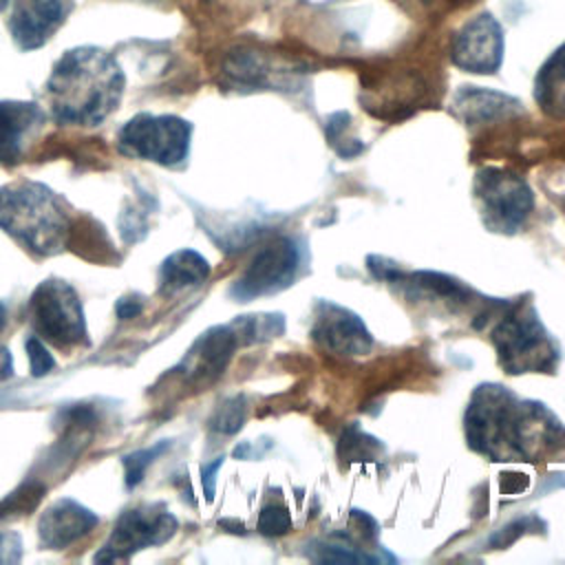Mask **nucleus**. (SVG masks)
Segmentation results:
<instances>
[{"label": "nucleus", "mask_w": 565, "mask_h": 565, "mask_svg": "<svg viewBox=\"0 0 565 565\" xmlns=\"http://www.w3.org/2000/svg\"><path fill=\"white\" fill-rule=\"evenodd\" d=\"M291 530L289 510L280 503H269L258 514V532L265 536H282Z\"/></svg>", "instance_id": "obj_24"}, {"label": "nucleus", "mask_w": 565, "mask_h": 565, "mask_svg": "<svg viewBox=\"0 0 565 565\" xmlns=\"http://www.w3.org/2000/svg\"><path fill=\"white\" fill-rule=\"evenodd\" d=\"M452 110L468 126H479L521 113V102L501 90L463 86L452 97Z\"/></svg>", "instance_id": "obj_16"}, {"label": "nucleus", "mask_w": 565, "mask_h": 565, "mask_svg": "<svg viewBox=\"0 0 565 565\" xmlns=\"http://www.w3.org/2000/svg\"><path fill=\"white\" fill-rule=\"evenodd\" d=\"M44 486L38 481H29L20 486L15 492H11L2 503H0V516H11V514H29L42 499Z\"/></svg>", "instance_id": "obj_22"}, {"label": "nucleus", "mask_w": 565, "mask_h": 565, "mask_svg": "<svg viewBox=\"0 0 565 565\" xmlns=\"http://www.w3.org/2000/svg\"><path fill=\"white\" fill-rule=\"evenodd\" d=\"M13 369V364H11V355H9V351L4 349V347H0V382H4L7 377H11V371Z\"/></svg>", "instance_id": "obj_31"}, {"label": "nucleus", "mask_w": 565, "mask_h": 565, "mask_svg": "<svg viewBox=\"0 0 565 565\" xmlns=\"http://www.w3.org/2000/svg\"><path fill=\"white\" fill-rule=\"evenodd\" d=\"M73 0H13L9 31L20 51L44 46L66 22Z\"/></svg>", "instance_id": "obj_12"}, {"label": "nucleus", "mask_w": 565, "mask_h": 565, "mask_svg": "<svg viewBox=\"0 0 565 565\" xmlns=\"http://www.w3.org/2000/svg\"><path fill=\"white\" fill-rule=\"evenodd\" d=\"M311 338L335 355H364L373 347V338L362 318L331 300L316 305Z\"/></svg>", "instance_id": "obj_11"}, {"label": "nucleus", "mask_w": 565, "mask_h": 565, "mask_svg": "<svg viewBox=\"0 0 565 565\" xmlns=\"http://www.w3.org/2000/svg\"><path fill=\"white\" fill-rule=\"evenodd\" d=\"M68 245L82 254L84 258L90 260H108V252H110V243L108 236L104 234L102 225L93 223V221H79L77 225H71L68 232Z\"/></svg>", "instance_id": "obj_19"}, {"label": "nucleus", "mask_w": 565, "mask_h": 565, "mask_svg": "<svg viewBox=\"0 0 565 565\" xmlns=\"http://www.w3.org/2000/svg\"><path fill=\"white\" fill-rule=\"evenodd\" d=\"M29 318L35 335L55 349L73 351L90 344L77 291L60 278H49L35 287Z\"/></svg>", "instance_id": "obj_5"}, {"label": "nucleus", "mask_w": 565, "mask_h": 565, "mask_svg": "<svg viewBox=\"0 0 565 565\" xmlns=\"http://www.w3.org/2000/svg\"><path fill=\"white\" fill-rule=\"evenodd\" d=\"M245 413H247L245 397L234 395V397L225 399L223 404H218V408L214 411V415L210 419V428L221 433V435H234L236 430L243 428Z\"/></svg>", "instance_id": "obj_21"}, {"label": "nucleus", "mask_w": 565, "mask_h": 565, "mask_svg": "<svg viewBox=\"0 0 565 565\" xmlns=\"http://www.w3.org/2000/svg\"><path fill=\"white\" fill-rule=\"evenodd\" d=\"M95 525V512H90L88 508L73 499H60L42 512L38 521V534L44 547L64 550L84 539L88 532H93Z\"/></svg>", "instance_id": "obj_15"}, {"label": "nucleus", "mask_w": 565, "mask_h": 565, "mask_svg": "<svg viewBox=\"0 0 565 565\" xmlns=\"http://www.w3.org/2000/svg\"><path fill=\"white\" fill-rule=\"evenodd\" d=\"M221 463H223V457H218L214 463L203 466V470H201V483H203V492H205L207 501L214 499V481H216V470L221 468Z\"/></svg>", "instance_id": "obj_29"}, {"label": "nucleus", "mask_w": 565, "mask_h": 565, "mask_svg": "<svg viewBox=\"0 0 565 565\" xmlns=\"http://www.w3.org/2000/svg\"><path fill=\"white\" fill-rule=\"evenodd\" d=\"M475 194L481 203L483 221L494 232L512 234L527 221L534 196L527 183L508 170L486 168L475 179Z\"/></svg>", "instance_id": "obj_7"}, {"label": "nucleus", "mask_w": 565, "mask_h": 565, "mask_svg": "<svg viewBox=\"0 0 565 565\" xmlns=\"http://www.w3.org/2000/svg\"><path fill=\"white\" fill-rule=\"evenodd\" d=\"M7 4H9V0H0V13L7 9Z\"/></svg>", "instance_id": "obj_33"}, {"label": "nucleus", "mask_w": 565, "mask_h": 565, "mask_svg": "<svg viewBox=\"0 0 565 565\" xmlns=\"http://www.w3.org/2000/svg\"><path fill=\"white\" fill-rule=\"evenodd\" d=\"M210 276L207 260L194 249H179L170 254L159 267L161 294H177L185 287L201 285Z\"/></svg>", "instance_id": "obj_18"}, {"label": "nucleus", "mask_w": 565, "mask_h": 565, "mask_svg": "<svg viewBox=\"0 0 565 565\" xmlns=\"http://www.w3.org/2000/svg\"><path fill=\"white\" fill-rule=\"evenodd\" d=\"M26 353H29V362H31V375H35V377L46 375L55 366L53 355L49 353L46 344L38 335L26 340Z\"/></svg>", "instance_id": "obj_26"}, {"label": "nucleus", "mask_w": 565, "mask_h": 565, "mask_svg": "<svg viewBox=\"0 0 565 565\" xmlns=\"http://www.w3.org/2000/svg\"><path fill=\"white\" fill-rule=\"evenodd\" d=\"M141 311V300L135 298V296H128V298H121L117 302V316L128 320V318H135L137 313Z\"/></svg>", "instance_id": "obj_30"}, {"label": "nucleus", "mask_w": 565, "mask_h": 565, "mask_svg": "<svg viewBox=\"0 0 565 565\" xmlns=\"http://www.w3.org/2000/svg\"><path fill=\"white\" fill-rule=\"evenodd\" d=\"M565 435L561 422L539 402H519L497 384L479 386L466 408V439L492 461L539 455L556 448Z\"/></svg>", "instance_id": "obj_1"}, {"label": "nucleus", "mask_w": 565, "mask_h": 565, "mask_svg": "<svg viewBox=\"0 0 565 565\" xmlns=\"http://www.w3.org/2000/svg\"><path fill=\"white\" fill-rule=\"evenodd\" d=\"M192 124L177 115L139 113L117 132V146L124 154L154 161L161 166H179L190 152Z\"/></svg>", "instance_id": "obj_6"}, {"label": "nucleus", "mask_w": 565, "mask_h": 565, "mask_svg": "<svg viewBox=\"0 0 565 565\" xmlns=\"http://www.w3.org/2000/svg\"><path fill=\"white\" fill-rule=\"evenodd\" d=\"M499 364L512 373H550L556 366V344L545 331L532 302H514L492 329Z\"/></svg>", "instance_id": "obj_4"}, {"label": "nucleus", "mask_w": 565, "mask_h": 565, "mask_svg": "<svg viewBox=\"0 0 565 565\" xmlns=\"http://www.w3.org/2000/svg\"><path fill=\"white\" fill-rule=\"evenodd\" d=\"M22 556V541L13 532H0V563H18Z\"/></svg>", "instance_id": "obj_27"}, {"label": "nucleus", "mask_w": 565, "mask_h": 565, "mask_svg": "<svg viewBox=\"0 0 565 565\" xmlns=\"http://www.w3.org/2000/svg\"><path fill=\"white\" fill-rule=\"evenodd\" d=\"M124 86L126 77L113 53L99 46L71 49L46 82L51 115L60 124L99 126L117 110Z\"/></svg>", "instance_id": "obj_2"}, {"label": "nucleus", "mask_w": 565, "mask_h": 565, "mask_svg": "<svg viewBox=\"0 0 565 565\" xmlns=\"http://www.w3.org/2000/svg\"><path fill=\"white\" fill-rule=\"evenodd\" d=\"M300 269V247L291 236H278L267 243L232 285L236 300H252L287 289Z\"/></svg>", "instance_id": "obj_8"}, {"label": "nucleus", "mask_w": 565, "mask_h": 565, "mask_svg": "<svg viewBox=\"0 0 565 565\" xmlns=\"http://www.w3.org/2000/svg\"><path fill=\"white\" fill-rule=\"evenodd\" d=\"M238 344H241V338L234 324L212 327L192 344L190 353L181 364V371L190 382L207 384L225 371Z\"/></svg>", "instance_id": "obj_14"}, {"label": "nucleus", "mask_w": 565, "mask_h": 565, "mask_svg": "<svg viewBox=\"0 0 565 565\" xmlns=\"http://www.w3.org/2000/svg\"><path fill=\"white\" fill-rule=\"evenodd\" d=\"M4 324H7V307L4 302H0V331L4 329Z\"/></svg>", "instance_id": "obj_32"}, {"label": "nucleus", "mask_w": 565, "mask_h": 565, "mask_svg": "<svg viewBox=\"0 0 565 565\" xmlns=\"http://www.w3.org/2000/svg\"><path fill=\"white\" fill-rule=\"evenodd\" d=\"M534 99L545 115L565 117V42L541 64L534 77Z\"/></svg>", "instance_id": "obj_17"}, {"label": "nucleus", "mask_w": 565, "mask_h": 565, "mask_svg": "<svg viewBox=\"0 0 565 565\" xmlns=\"http://www.w3.org/2000/svg\"><path fill=\"white\" fill-rule=\"evenodd\" d=\"M0 227L35 256H51L68 243L71 216L53 190L20 181L0 190Z\"/></svg>", "instance_id": "obj_3"}, {"label": "nucleus", "mask_w": 565, "mask_h": 565, "mask_svg": "<svg viewBox=\"0 0 565 565\" xmlns=\"http://www.w3.org/2000/svg\"><path fill=\"white\" fill-rule=\"evenodd\" d=\"M380 448L382 446H380V441L375 437L366 435L358 426H349L342 433V437H340L338 452L347 461H373L377 457Z\"/></svg>", "instance_id": "obj_20"}, {"label": "nucleus", "mask_w": 565, "mask_h": 565, "mask_svg": "<svg viewBox=\"0 0 565 565\" xmlns=\"http://www.w3.org/2000/svg\"><path fill=\"white\" fill-rule=\"evenodd\" d=\"M44 121V110L33 102H0V163H18L40 135Z\"/></svg>", "instance_id": "obj_13"}, {"label": "nucleus", "mask_w": 565, "mask_h": 565, "mask_svg": "<svg viewBox=\"0 0 565 565\" xmlns=\"http://www.w3.org/2000/svg\"><path fill=\"white\" fill-rule=\"evenodd\" d=\"M179 527V521L172 512H168L163 505H141L135 510H126L115 527L102 552L95 556L97 563L106 561H126L135 552L148 547V545H161L174 536Z\"/></svg>", "instance_id": "obj_9"}, {"label": "nucleus", "mask_w": 565, "mask_h": 565, "mask_svg": "<svg viewBox=\"0 0 565 565\" xmlns=\"http://www.w3.org/2000/svg\"><path fill=\"white\" fill-rule=\"evenodd\" d=\"M505 40L499 20L483 11L468 20L450 42V60L468 73L492 75L503 62Z\"/></svg>", "instance_id": "obj_10"}, {"label": "nucleus", "mask_w": 565, "mask_h": 565, "mask_svg": "<svg viewBox=\"0 0 565 565\" xmlns=\"http://www.w3.org/2000/svg\"><path fill=\"white\" fill-rule=\"evenodd\" d=\"M311 552V558L320 563H377L375 556H369L364 552H355L351 545H329V543H318Z\"/></svg>", "instance_id": "obj_23"}, {"label": "nucleus", "mask_w": 565, "mask_h": 565, "mask_svg": "<svg viewBox=\"0 0 565 565\" xmlns=\"http://www.w3.org/2000/svg\"><path fill=\"white\" fill-rule=\"evenodd\" d=\"M168 448V441H161V444H154L152 448H146V450H139V452H132L124 459V468H126V486L132 488L137 486L141 479H143V472L146 468L154 461L157 455H161L163 450Z\"/></svg>", "instance_id": "obj_25"}, {"label": "nucleus", "mask_w": 565, "mask_h": 565, "mask_svg": "<svg viewBox=\"0 0 565 565\" xmlns=\"http://www.w3.org/2000/svg\"><path fill=\"white\" fill-rule=\"evenodd\" d=\"M523 530H525V521H514V523L501 527V530L490 539V543H492L494 547H503V545L512 543L519 534H523Z\"/></svg>", "instance_id": "obj_28"}]
</instances>
